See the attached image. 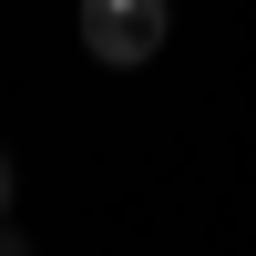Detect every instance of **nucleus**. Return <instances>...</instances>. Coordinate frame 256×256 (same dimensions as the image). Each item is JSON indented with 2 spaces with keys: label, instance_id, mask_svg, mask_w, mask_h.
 Wrapping results in <instances>:
<instances>
[{
  "label": "nucleus",
  "instance_id": "obj_1",
  "mask_svg": "<svg viewBox=\"0 0 256 256\" xmlns=\"http://www.w3.org/2000/svg\"><path fill=\"white\" fill-rule=\"evenodd\" d=\"M174 31V0H82V52L102 72H144Z\"/></svg>",
  "mask_w": 256,
  "mask_h": 256
},
{
  "label": "nucleus",
  "instance_id": "obj_2",
  "mask_svg": "<svg viewBox=\"0 0 256 256\" xmlns=\"http://www.w3.org/2000/svg\"><path fill=\"white\" fill-rule=\"evenodd\" d=\"M0 216H10V144H0Z\"/></svg>",
  "mask_w": 256,
  "mask_h": 256
},
{
  "label": "nucleus",
  "instance_id": "obj_3",
  "mask_svg": "<svg viewBox=\"0 0 256 256\" xmlns=\"http://www.w3.org/2000/svg\"><path fill=\"white\" fill-rule=\"evenodd\" d=\"M0 256H20V226H10V216H0Z\"/></svg>",
  "mask_w": 256,
  "mask_h": 256
}]
</instances>
